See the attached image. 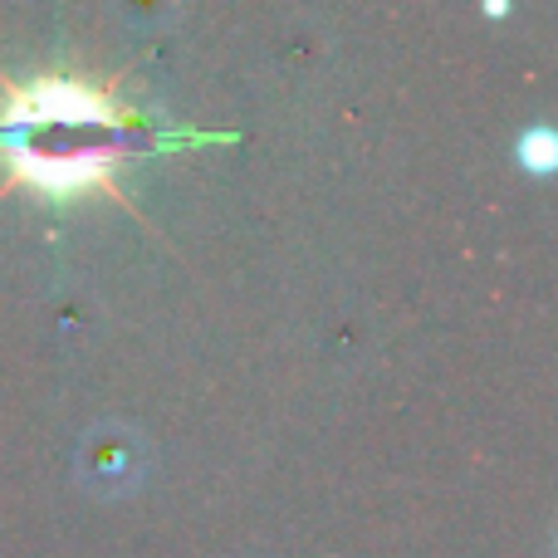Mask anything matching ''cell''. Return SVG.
Wrapping results in <instances>:
<instances>
[{
	"label": "cell",
	"mask_w": 558,
	"mask_h": 558,
	"mask_svg": "<svg viewBox=\"0 0 558 558\" xmlns=\"http://www.w3.org/2000/svg\"><path fill=\"white\" fill-rule=\"evenodd\" d=\"M128 128L133 104L113 78L69 69L35 78L0 74V192H39L49 202L104 192L123 202L118 162L128 157Z\"/></svg>",
	"instance_id": "cell-1"
}]
</instances>
